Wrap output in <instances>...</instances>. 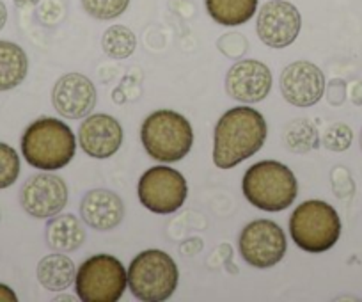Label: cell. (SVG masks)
Returning a JSON list of instances; mask_svg holds the SVG:
<instances>
[{"mask_svg":"<svg viewBox=\"0 0 362 302\" xmlns=\"http://www.w3.org/2000/svg\"><path fill=\"white\" fill-rule=\"evenodd\" d=\"M141 141L153 161L163 164L180 162L192 149V124L176 110H155L142 123Z\"/></svg>","mask_w":362,"mask_h":302,"instance_id":"4","label":"cell"},{"mask_svg":"<svg viewBox=\"0 0 362 302\" xmlns=\"http://www.w3.org/2000/svg\"><path fill=\"white\" fill-rule=\"evenodd\" d=\"M302 29L300 11L286 0H270L257 13L256 30L261 43L270 48H286Z\"/></svg>","mask_w":362,"mask_h":302,"instance_id":"10","label":"cell"},{"mask_svg":"<svg viewBox=\"0 0 362 302\" xmlns=\"http://www.w3.org/2000/svg\"><path fill=\"white\" fill-rule=\"evenodd\" d=\"M68 185L57 175L45 171L30 176L20 192V204L36 219H50L68 204Z\"/></svg>","mask_w":362,"mask_h":302,"instance_id":"11","label":"cell"},{"mask_svg":"<svg viewBox=\"0 0 362 302\" xmlns=\"http://www.w3.org/2000/svg\"><path fill=\"white\" fill-rule=\"evenodd\" d=\"M330 178H332V189L336 192L337 197H346L354 194V182H351L350 173H344V178H337L336 173H330Z\"/></svg>","mask_w":362,"mask_h":302,"instance_id":"27","label":"cell"},{"mask_svg":"<svg viewBox=\"0 0 362 302\" xmlns=\"http://www.w3.org/2000/svg\"><path fill=\"white\" fill-rule=\"evenodd\" d=\"M98 102L95 84L80 73H68L55 82L52 89V103L59 116L68 120L87 117Z\"/></svg>","mask_w":362,"mask_h":302,"instance_id":"13","label":"cell"},{"mask_svg":"<svg viewBox=\"0 0 362 302\" xmlns=\"http://www.w3.org/2000/svg\"><path fill=\"white\" fill-rule=\"evenodd\" d=\"M325 91H327V100H329L330 105H341V103L344 102V98H346V84H344L343 81H339V84H337V91L334 82H330L329 88L325 86Z\"/></svg>","mask_w":362,"mask_h":302,"instance_id":"28","label":"cell"},{"mask_svg":"<svg viewBox=\"0 0 362 302\" xmlns=\"http://www.w3.org/2000/svg\"><path fill=\"white\" fill-rule=\"evenodd\" d=\"M127 276L134 297L144 302L167 301L176 291L180 279L176 262L160 249L139 252L132 260Z\"/></svg>","mask_w":362,"mask_h":302,"instance_id":"6","label":"cell"},{"mask_svg":"<svg viewBox=\"0 0 362 302\" xmlns=\"http://www.w3.org/2000/svg\"><path fill=\"white\" fill-rule=\"evenodd\" d=\"M217 45H218V48H221L222 54L228 55V57H231V59L242 57V55L247 52V48H249V43H247L245 36H242V34H236V33L222 36L221 40H218Z\"/></svg>","mask_w":362,"mask_h":302,"instance_id":"26","label":"cell"},{"mask_svg":"<svg viewBox=\"0 0 362 302\" xmlns=\"http://www.w3.org/2000/svg\"><path fill=\"white\" fill-rule=\"evenodd\" d=\"M80 214L82 221L93 230L110 231L123 222L124 203L112 190L95 189L82 197Z\"/></svg>","mask_w":362,"mask_h":302,"instance_id":"16","label":"cell"},{"mask_svg":"<svg viewBox=\"0 0 362 302\" xmlns=\"http://www.w3.org/2000/svg\"><path fill=\"white\" fill-rule=\"evenodd\" d=\"M361 149H362V130H361Z\"/></svg>","mask_w":362,"mask_h":302,"instance_id":"33","label":"cell"},{"mask_svg":"<svg viewBox=\"0 0 362 302\" xmlns=\"http://www.w3.org/2000/svg\"><path fill=\"white\" fill-rule=\"evenodd\" d=\"M139 201L153 214H174L189 196L185 176L169 165H155L141 176L137 185Z\"/></svg>","mask_w":362,"mask_h":302,"instance_id":"8","label":"cell"},{"mask_svg":"<svg viewBox=\"0 0 362 302\" xmlns=\"http://www.w3.org/2000/svg\"><path fill=\"white\" fill-rule=\"evenodd\" d=\"M76 139L71 128L55 117H40L22 135V153L27 164L41 171H57L73 161Z\"/></svg>","mask_w":362,"mask_h":302,"instance_id":"2","label":"cell"},{"mask_svg":"<svg viewBox=\"0 0 362 302\" xmlns=\"http://www.w3.org/2000/svg\"><path fill=\"white\" fill-rule=\"evenodd\" d=\"M83 11L96 20H116L130 6V0H80Z\"/></svg>","mask_w":362,"mask_h":302,"instance_id":"23","label":"cell"},{"mask_svg":"<svg viewBox=\"0 0 362 302\" xmlns=\"http://www.w3.org/2000/svg\"><path fill=\"white\" fill-rule=\"evenodd\" d=\"M29 71L25 50L13 41H0V91L18 88Z\"/></svg>","mask_w":362,"mask_h":302,"instance_id":"18","label":"cell"},{"mask_svg":"<svg viewBox=\"0 0 362 302\" xmlns=\"http://www.w3.org/2000/svg\"><path fill=\"white\" fill-rule=\"evenodd\" d=\"M351 102L355 103V105H362V82H355V84H351Z\"/></svg>","mask_w":362,"mask_h":302,"instance_id":"30","label":"cell"},{"mask_svg":"<svg viewBox=\"0 0 362 302\" xmlns=\"http://www.w3.org/2000/svg\"><path fill=\"white\" fill-rule=\"evenodd\" d=\"M15 6L18 9H25V8H33V6L40 4V0H13Z\"/></svg>","mask_w":362,"mask_h":302,"instance_id":"31","label":"cell"},{"mask_svg":"<svg viewBox=\"0 0 362 302\" xmlns=\"http://www.w3.org/2000/svg\"><path fill=\"white\" fill-rule=\"evenodd\" d=\"M86 228L71 214L54 215L47 224V242L54 251L73 252L86 242Z\"/></svg>","mask_w":362,"mask_h":302,"instance_id":"17","label":"cell"},{"mask_svg":"<svg viewBox=\"0 0 362 302\" xmlns=\"http://www.w3.org/2000/svg\"><path fill=\"white\" fill-rule=\"evenodd\" d=\"M6 22H8V8L6 4L0 0V30L6 27Z\"/></svg>","mask_w":362,"mask_h":302,"instance_id":"32","label":"cell"},{"mask_svg":"<svg viewBox=\"0 0 362 302\" xmlns=\"http://www.w3.org/2000/svg\"><path fill=\"white\" fill-rule=\"evenodd\" d=\"M102 48L109 57L127 59L137 48V37L128 27L112 25L103 33Z\"/></svg>","mask_w":362,"mask_h":302,"instance_id":"21","label":"cell"},{"mask_svg":"<svg viewBox=\"0 0 362 302\" xmlns=\"http://www.w3.org/2000/svg\"><path fill=\"white\" fill-rule=\"evenodd\" d=\"M272 89V71L267 64L254 59L238 61L226 75V91L242 103L263 102Z\"/></svg>","mask_w":362,"mask_h":302,"instance_id":"14","label":"cell"},{"mask_svg":"<svg viewBox=\"0 0 362 302\" xmlns=\"http://www.w3.org/2000/svg\"><path fill=\"white\" fill-rule=\"evenodd\" d=\"M20 176V157L16 149L0 142V189H8Z\"/></svg>","mask_w":362,"mask_h":302,"instance_id":"24","label":"cell"},{"mask_svg":"<svg viewBox=\"0 0 362 302\" xmlns=\"http://www.w3.org/2000/svg\"><path fill=\"white\" fill-rule=\"evenodd\" d=\"M259 0H204L206 11L222 27H238L252 20Z\"/></svg>","mask_w":362,"mask_h":302,"instance_id":"20","label":"cell"},{"mask_svg":"<svg viewBox=\"0 0 362 302\" xmlns=\"http://www.w3.org/2000/svg\"><path fill=\"white\" fill-rule=\"evenodd\" d=\"M18 297H16L15 290L9 288L8 284H2L0 283V302H16Z\"/></svg>","mask_w":362,"mask_h":302,"instance_id":"29","label":"cell"},{"mask_svg":"<svg viewBox=\"0 0 362 302\" xmlns=\"http://www.w3.org/2000/svg\"><path fill=\"white\" fill-rule=\"evenodd\" d=\"M127 286V270L116 256H90L76 269V297L83 302H116Z\"/></svg>","mask_w":362,"mask_h":302,"instance_id":"7","label":"cell"},{"mask_svg":"<svg viewBox=\"0 0 362 302\" xmlns=\"http://www.w3.org/2000/svg\"><path fill=\"white\" fill-rule=\"evenodd\" d=\"M242 258L254 269H270L284 258L288 240L283 228L268 219L249 222L238 238Z\"/></svg>","mask_w":362,"mask_h":302,"instance_id":"9","label":"cell"},{"mask_svg":"<svg viewBox=\"0 0 362 302\" xmlns=\"http://www.w3.org/2000/svg\"><path fill=\"white\" fill-rule=\"evenodd\" d=\"M290 235L302 251L313 255L329 251L341 237L339 214L322 199L304 201L291 214Z\"/></svg>","mask_w":362,"mask_h":302,"instance_id":"5","label":"cell"},{"mask_svg":"<svg viewBox=\"0 0 362 302\" xmlns=\"http://www.w3.org/2000/svg\"><path fill=\"white\" fill-rule=\"evenodd\" d=\"M76 277V267L64 252L45 256L37 265V281L50 291L68 290Z\"/></svg>","mask_w":362,"mask_h":302,"instance_id":"19","label":"cell"},{"mask_svg":"<svg viewBox=\"0 0 362 302\" xmlns=\"http://www.w3.org/2000/svg\"><path fill=\"white\" fill-rule=\"evenodd\" d=\"M242 190L245 199L257 210L283 211L297 199L298 182L288 165L261 161L245 171Z\"/></svg>","mask_w":362,"mask_h":302,"instance_id":"3","label":"cell"},{"mask_svg":"<svg viewBox=\"0 0 362 302\" xmlns=\"http://www.w3.org/2000/svg\"><path fill=\"white\" fill-rule=\"evenodd\" d=\"M284 139H286L288 148L295 153H309L320 144L318 132L309 120H297L288 124Z\"/></svg>","mask_w":362,"mask_h":302,"instance_id":"22","label":"cell"},{"mask_svg":"<svg viewBox=\"0 0 362 302\" xmlns=\"http://www.w3.org/2000/svg\"><path fill=\"white\" fill-rule=\"evenodd\" d=\"M351 141H354V132L348 124L344 123H336L325 132L323 135V146H325L329 151H336V153H341V151H346L351 146Z\"/></svg>","mask_w":362,"mask_h":302,"instance_id":"25","label":"cell"},{"mask_svg":"<svg viewBox=\"0 0 362 302\" xmlns=\"http://www.w3.org/2000/svg\"><path fill=\"white\" fill-rule=\"evenodd\" d=\"M325 75L309 61L291 62L281 73V95L295 107H313L325 95Z\"/></svg>","mask_w":362,"mask_h":302,"instance_id":"12","label":"cell"},{"mask_svg":"<svg viewBox=\"0 0 362 302\" xmlns=\"http://www.w3.org/2000/svg\"><path fill=\"white\" fill-rule=\"evenodd\" d=\"M263 114L252 107H235L221 116L214 132V164L233 169L256 155L267 141Z\"/></svg>","mask_w":362,"mask_h":302,"instance_id":"1","label":"cell"},{"mask_svg":"<svg viewBox=\"0 0 362 302\" xmlns=\"http://www.w3.org/2000/svg\"><path fill=\"white\" fill-rule=\"evenodd\" d=\"M123 127L109 114H93L78 128V144L86 155L93 158H109L119 151L123 144Z\"/></svg>","mask_w":362,"mask_h":302,"instance_id":"15","label":"cell"}]
</instances>
